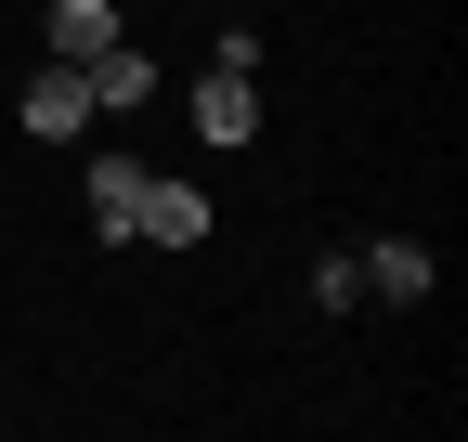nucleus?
Masks as SVG:
<instances>
[{"label":"nucleus","mask_w":468,"mask_h":442,"mask_svg":"<svg viewBox=\"0 0 468 442\" xmlns=\"http://www.w3.org/2000/svg\"><path fill=\"white\" fill-rule=\"evenodd\" d=\"M365 300H430V247L417 235H378L365 247Z\"/></svg>","instance_id":"nucleus-6"},{"label":"nucleus","mask_w":468,"mask_h":442,"mask_svg":"<svg viewBox=\"0 0 468 442\" xmlns=\"http://www.w3.org/2000/svg\"><path fill=\"white\" fill-rule=\"evenodd\" d=\"M104 39H131V26H117V0H52V52H66V66H91Z\"/></svg>","instance_id":"nucleus-7"},{"label":"nucleus","mask_w":468,"mask_h":442,"mask_svg":"<svg viewBox=\"0 0 468 442\" xmlns=\"http://www.w3.org/2000/svg\"><path fill=\"white\" fill-rule=\"evenodd\" d=\"M79 195H91V235H104V247H131V221H144V170H131V156H104Z\"/></svg>","instance_id":"nucleus-5"},{"label":"nucleus","mask_w":468,"mask_h":442,"mask_svg":"<svg viewBox=\"0 0 468 442\" xmlns=\"http://www.w3.org/2000/svg\"><path fill=\"white\" fill-rule=\"evenodd\" d=\"M79 79H91V118H104V104H117V118H131V104L156 91V52H144V39H104V52H91Z\"/></svg>","instance_id":"nucleus-3"},{"label":"nucleus","mask_w":468,"mask_h":442,"mask_svg":"<svg viewBox=\"0 0 468 442\" xmlns=\"http://www.w3.org/2000/svg\"><path fill=\"white\" fill-rule=\"evenodd\" d=\"M144 247H208V195L196 183H169V170H144V221H131Z\"/></svg>","instance_id":"nucleus-2"},{"label":"nucleus","mask_w":468,"mask_h":442,"mask_svg":"<svg viewBox=\"0 0 468 442\" xmlns=\"http://www.w3.org/2000/svg\"><path fill=\"white\" fill-rule=\"evenodd\" d=\"M313 300H325V312L365 300V247H325V260H313Z\"/></svg>","instance_id":"nucleus-8"},{"label":"nucleus","mask_w":468,"mask_h":442,"mask_svg":"<svg viewBox=\"0 0 468 442\" xmlns=\"http://www.w3.org/2000/svg\"><path fill=\"white\" fill-rule=\"evenodd\" d=\"M196 131H208V143H248V131H261L248 66H208V79H196Z\"/></svg>","instance_id":"nucleus-4"},{"label":"nucleus","mask_w":468,"mask_h":442,"mask_svg":"<svg viewBox=\"0 0 468 442\" xmlns=\"http://www.w3.org/2000/svg\"><path fill=\"white\" fill-rule=\"evenodd\" d=\"M14 118H27V143H79V131H91V79L66 66V52H52V66L14 91Z\"/></svg>","instance_id":"nucleus-1"}]
</instances>
